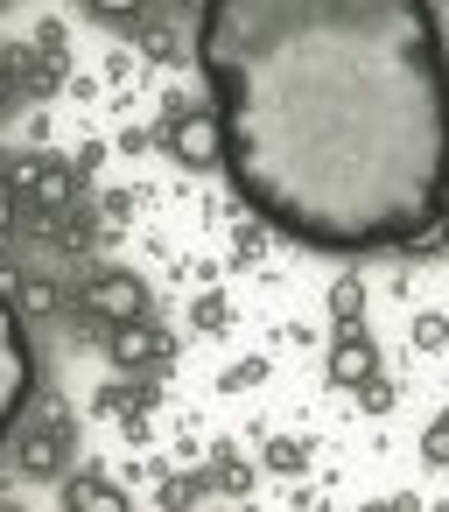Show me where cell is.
Listing matches in <instances>:
<instances>
[{"mask_svg": "<svg viewBox=\"0 0 449 512\" xmlns=\"http://www.w3.org/2000/svg\"><path fill=\"white\" fill-rule=\"evenodd\" d=\"M218 169L316 253H421L449 232V43L435 0H204Z\"/></svg>", "mask_w": 449, "mask_h": 512, "instance_id": "1", "label": "cell"}, {"mask_svg": "<svg viewBox=\"0 0 449 512\" xmlns=\"http://www.w3.org/2000/svg\"><path fill=\"white\" fill-rule=\"evenodd\" d=\"M29 400H36V344L22 330V309H8V295H0V442Z\"/></svg>", "mask_w": 449, "mask_h": 512, "instance_id": "2", "label": "cell"}, {"mask_svg": "<svg viewBox=\"0 0 449 512\" xmlns=\"http://www.w3.org/2000/svg\"><path fill=\"white\" fill-rule=\"evenodd\" d=\"M169 155L183 169H218V113H183L169 127Z\"/></svg>", "mask_w": 449, "mask_h": 512, "instance_id": "3", "label": "cell"}, {"mask_svg": "<svg viewBox=\"0 0 449 512\" xmlns=\"http://www.w3.org/2000/svg\"><path fill=\"white\" fill-rule=\"evenodd\" d=\"M372 365H379L372 337H365L358 323H337V344H330V379H337V386H365V379H372Z\"/></svg>", "mask_w": 449, "mask_h": 512, "instance_id": "4", "label": "cell"}, {"mask_svg": "<svg viewBox=\"0 0 449 512\" xmlns=\"http://www.w3.org/2000/svg\"><path fill=\"white\" fill-rule=\"evenodd\" d=\"M92 309H99V316H113V323L148 316V288H141L134 274H106V281H92Z\"/></svg>", "mask_w": 449, "mask_h": 512, "instance_id": "5", "label": "cell"}, {"mask_svg": "<svg viewBox=\"0 0 449 512\" xmlns=\"http://www.w3.org/2000/svg\"><path fill=\"white\" fill-rule=\"evenodd\" d=\"M22 470H29V477H57V470H64V421H57V428H36V435L22 442Z\"/></svg>", "mask_w": 449, "mask_h": 512, "instance_id": "6", "label": "cell"}, {"mask_svg": "<svg viewBox=\"0 0 449 512\" xmlns=\"http://www.w3.org/2000/svg\"><path fill=\"white\" fill-rule=\"evenodd\" d=\"M155 351H162V337H155V330H141V316H127V323H120V337H113V358H120V365H148Z\"/></svg>", "mask_w": 449, "mask_h": 512, "instance_id": "7", "label": "cell"}, {"mask_svg": "<svg viewBox=\"0 0 449 512\" xmlns=\"http://www.w3.org/2000/svg\"><path fill=\"white\" fill-rule=\"evenodd\" d=\"M64 505H78V512H120V491L99 484V477H78V484H64Z\"/></svg>", "mask_w": 449, "mask_h": 512, "instance_id": "8", "label": "cell"}, {"mask_svg": "<svg viewBox=\"0 0 449 512\" xmlns=\"http://www.w3.org/2000/svg\"><path fill=\"white\" fill-rule=\"evenodd\" d=\"M358 302H365V288H358V281L344 274V281L330 288V309H337V323H358Z\"/></svg>", "mask_w": 449, "mask_h": 512, "instance_id": "9", "label": "cell"}, {"mask_svg": "<svg viewBox=\"0 0 449 512\" xmlns=\"http://www.w3.org/2000/svg\"><path fill=\"white\" fill-rule=\"evenodd\" d=\"M414 344H421V351H442V344H449V316H435V309L414 316Z\"/></svg>", "mask_w": 449, "mask_h": 512, "instance_id": "10", "label": "cell"}, {"mask_svg": "<svg viewBox=\"0 0 449 512\" xmlns=\"http://www.w3.org/2000/svg\"><path fill=\"white\" fill-rule=\"evenodd\" d=\"M421 456H428V463H449V414H435V421H428V435H421Z\"/></svg>", "mask_w": 449, "mask_h": 512, "instance_id": "11", "label": "cell"}, {"mask_svg": "<svg viewBox=\"0 0 449 512\" xmlns=\"http://www.w3.org/2000/svg\"><path fill=\"white\" fill-rule=\"evenodd\" d=\"M267 463H274V470H302L309 456H302V442H288V435H274V442H267Z\"/></svg>", "mask_w": 449, "mask_h": 512, "instance_id": "12", "label": "cell"}, {"mask_svg": "<svg viewBox=\"0 0 449 512\" xmlns=\"http://www.w3.org/2000/svg\"><path fill=\"white\" fill-rule=\"evenodd\" d=\"M15 302H22V309H57V288H50V281H22Z\"/></svg>", "mask_w": 449, "mask_h": 512, "instance_id": "13", "label": "cell"}, {"mask_svg": "<svg viewBox=\"0 0 449 512\" xmlns=\"http://www.w3.org/2000/svg\"><path fill=\"white\" fill-rule=\"evenodd\" d=\"M218 484H225V491H246V484H253V470H246L239 456H218Z\"/></svg>", "mask_w": 449, "mask_h": 512, "instance_id": "14", "label": "cell"}, {"mask_svg": "<svg viewBox=\"0 0 449 512\" xmlns=\"http://www.w3.org/2000/svg\"><path fill=\"white\" fill-rule=\"evenodd\" d=\"M358 393H365V407H372V414H386V407H393V386H386V379H365Z\"/></svg>", "mask_w": 449, "mask_h": 512, "instance_id": "15", "label": "cell"}, {"mask_svg": "<svg viewBox=\"0 0 449 512\" xmlns=\"http://www.w3.org/2000/svg\"><path fill=\"white\" fill-rule=\"evenodd\" d=\"M92 8H99V15H113V22H120V15H141V8H148V0H92Z\"/></svg>", "mask_w": 449, "mask_h": 512, "instance_id": "16", "label": "cell"}, {"mask_svg": "<svg viewBox=\"0 0 449 512\" xmlns=\"http://www.w3.org/2000/svg\"><path fill=\"white\" fill-rule=\"evenodd\" d=\"M36 183H43V197H50V204H64V197H71V176H57V169H50V176H36Z\"/></svg>", "mask_w": 449, "mask_h": 512, "instance_id": "17", "label": "cell"}, {"mask_svg": "<svg viewBox=\"0 0 449 512\" xmlns=\"http://www.w3.org/2000/svg\"><path fill=\"white\" fill-rule=\"evenodd\" d=\"M8 225H15V190H8V176H0V239H8Z\"/></svg>", "mask_w": 449, "mask_h": 512, "instance_id": "18", "label": "cell"}, {"mask_svg": "<svg viewBox=\"0 0 449 512\" xmlns=\"http://www.w3.org/2000/svg\"><path fill=\"white\" fill-rule=\"evenodd\" d=\"M15 288H22V281H15V274H8V267H0V295H15Z\"/></svg>", "mask_w": 449, "mask_h": 512, "instance_id": "19", "label": "cell"}, {"mask_svg": "<svg viewBox=\"0 0 449 512\" xmlns=\"http://www.w3.org/2000/svg\"><path fill=\"white\" fill-rule=\"evenodd\" d=\"M8 92H15V85H8V71H0V106H8Z\"/></svg>", "mask_w": 449, "mask_h": 512, "instance_id": "20", "label": "cell"}]
</instances>
